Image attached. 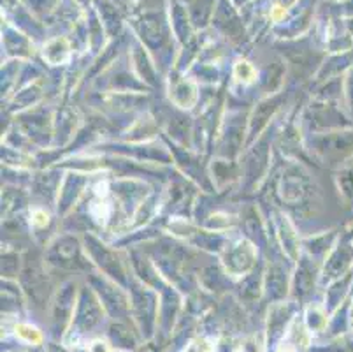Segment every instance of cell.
<instances>
[{
	"instance_id": "6da1fadb",
	"label": "cell",
	"mask_w": 353,
	"mask_h": 352,
	"mask_svg": "<svg viewBox=\"0 0 353 352\" xmlns=\"http://www.w3.org/2000/svg\"><path fill=\"white\" fill-rule=\"evenodd\" d=\"M16 333L18 336L21 340H25V342L28 343H39L41 342V333L35 328H32V326H18L16 328Z\"/></svg>"
},
{
	"instance_id": "7a4b0ae2",
	"label": "cell",
	"mask_w": 353,
	"mask_h": 352,
	"mask_svg": "<svg viewBox=\"0 0 353 352\" xmlns=\"http://www.w3.org/2000/svg\"><path fill=\"white\" fill-rule=\"evenodd\" d=\"M90 352H111V349L105 342L97 340V342H93L92 345H90Z\"/></svg>"
},
{
	"instance_id": "3957f363",
	"label": "cell",
	"mask_w": 353,
	"mask_h": 352,
	"mask_svg": "<svg viewBox=\"0 0 353 352\" xmlns=\"http://www.w3.org/2000/svg\"><path fill=\"white\" fill-rule=\"evenodd\" d=\"M185 352H208V349H206V345H202V342H195V343H192Z\"/></svg>"
},
{
	"instance_id": "277c9868",
	"label": "cell",
	"mask_w": 353,
	"mask_h": 352,
	"mask_svg": "<svg viewBox=\"0 0 353 352\" xmlns=\"http://www.w3.org/2000/svg\"><path fill=\"white\" fill-rule=\"evenodd\" d=\"M278 352H293V351H292V349H290V347H281Z\"/></svg>"
}]
</instances>
